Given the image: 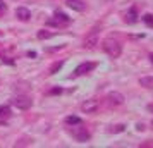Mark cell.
Here are the masks:
<instances>
[{
    "label": "cell",
    "mask_w": 153,
    "mask_h": 148,
    "mask_svg": "<svg viewBox=\"0 0 153 148\" xmlns=\"http://www.w3.org/2000/svg\"><path fill=\"white\" fill-rule=\"evenodd\" d=\"M83 120H81V117H77V115H67L65 117V124L67 126H76V124H81Z\"/></svg>",
    "instance_id": "cell-14"
},
{
    "label": "cell",
    "mask_w": 153,
    "mask_h": 148,
    "mask_svg": "<svg viewBox=\"0 0 153 148\" xmlns=\"http://www.w3.org/2000/svg\"><path fill=\"white\" fill-rule=\"evenodd\" d=\"M71 22V17L67 14H64L60 10H57L53 14V19H50L48 24H55V26H62V24H69Z\"/></svg>",
    "instance_id": "cell-6"
},
{
    "label": "cell",
    "mask_w": 153,
    "mask_h": 148,
    "mask_svg": "<svg viewBox=\"0 0 153 148\" xmlns=\"http://www.w3.org/2000/svg\"><path fill=\"white\" fill-rule=\"evenodd\" d=\"M150 60H152V64H153V54H150Z\"/></svg>",
    "instance_id": "cell-22"
},
{
    "label": "cell",
    "mask_w": 153,
    "mask_h": 148,
    "mask_svg": "<svg viewBox=\"0 0 153 148\" xmlns=\"http://www.w3.org/2000/svg\"><path fill=\"white\" fill-rule=\"evenodd\" d=\"M16 17H17L19 21L26 22V21L31 19V12H29V9H26V7H17L16 9Z\"/></svg>",
    "instance_id": "cell-10"
},
{
    "label": "cell",
    "mask_w": 153,
    "mask_h": 148,
    "mask_svg": "<svg viewBox=\"0 0 153 148\" xmlns=\"http://www.w3.org/2000/svg\"><path fill=\"white\" fill-rule=\"evenodd\" d=\"M124 124H119V126H114V129H110L112 133H120V131H124Z\"/></svg>",
    "instance_id": "cell-19"
},
{
    "label": "cell",
    "mask_w": 153,
    "mask_h": 148,
    "mask_svg": "<svg viewBox=\"0 0 153 148\" xmlns=\"http://www.w3.org/2000/svg\"><path fill=\"white\" fill-rule=\"evenodd\" d=\"M139 85L148 88V90H153V76H145V78L139 79Z\"/></svg>",
    "instance_id": "cell-13"
},
{
    "label": "cell",
    "mask_w": 153,
    "mask_h": 148,
    "mask_svg": "<svg viewBox=\"0 0 153 148\" xmlns=\"http://www.w3.org/2000/svg\"><path fill=\"white\" fill-rule=\"evenodd\" d=\"M38 40H47V38H52V33H48V31H45V29H42V31H38Z\"/></svg>",
    "instance_id": "cell-16"
},
{
    "label": "cell",
    "mask_w": 153,
    "mask_h": 148,
    "mask_svg": "<svg viewBox=\"0 0 153 148\" xmlns=\"http://www.w3.org/2000/svg\"><path fill=\"white\" fill-rule=\"evenodd\" d=\"M95 69H97V62H81L74 69V76H84V74H88Z\"/></svg>",
    "instance_id": "cell-5"
},
{
    "label": "cell",
    "mask_w": 153,
    "mask_h": 148,
    "mask_svg": "<svg viewBox=\"0 0 153 148\" xmlns=\"http://www.w3.org/2000/svg\"><path fill=\"white\" fill-rule=\"evenodd\" d=\"M12 115V109L9 105H0V119H9Z\"/></svg>",
    "instance_id": "cell-12"
},
{
    "label": "cell",
    "mask_w": 153,
    "mask_h": 148,
    "mask_svg": "<svg viewBox=\"0 0 153 148\" xmlns=\"http://www.w3.org/2000/svg\"><path fill=\"white\" fill-rule=\"evenodd\" d=\"M60 93H62V88H59V86H57V88H52V90H50L48 95H60Z\"/></svg>",
    "instance_id": "cell-20"
},
{
    "label": "cell",
    "mask_w": 153,
    "mask_h": 148,
    "mask_svg": "<svg viewBox=\"0 0 153 148\" xmlns=\"http://www.w3.org/2000/svg\"><path fill=\"white\" fill-rule=\"evenodd\" d=\"M102 47H103L105 54L110 57V59H119L120 54H122V45L115 38H107V40H103Z\"/></svg>",
    "instance_id": "cell-1"
},
{
    "label": "cell",
    "mask_w": 153,
    "mask_h": 148,
    "mask_svg": "<svg viewBox=\"0 0 153 148\" xmlns=\"http://www.w3.org/2000/svg\"><path fill=\"white\" fill-rule=\"evenodd\" d=\"M67 7L76 10V12H84L86 10V2L84 0H65Z\"/></svg>",
    "instance_id": "cell-9"
},
{
    "label": "cell",
    "mask_w": 153,
    "mask_h": 148,
    "mask_svg": "<svg viewBox=\"0 0 153 148\" xmlns=\"http://www.w3.org/2000/svg\"><path fill=\"white\" fill-rule=\"evenodd\" d=\"M138 131H145V126L143 124H138Z\"/></svg>",
    "instance_id": "cell-21"
},
{
    "label": "cell",
    "mask_w": 153,
    "mask_h": 148,
    "mask_svg": "<svg viewBox=\"0 0 153 148\" xmlns=\"http://www.w3.org/2000/svg\"><path fill=\"white\" fill-rule=\"evenodd\" d=\"M10 105L16 107V109H19V110H28L33 105V100L29 98L28 95H17V97H12L10 98Z\"/></svg>",
    "instance_id": "cell-3"
},
{
    "label": "cell",
    "mask_w": 153,
    "mask_h": 148,
    "mask_svg": "<svg viewBox=\"0 0 153 148\" xmlns=\"http://www.w3.org/2000/svg\"><path fill=\"white\" fill-rule=\"evenodd\" d=\"M141 19H143V22H145L148 28H153V14H145Z\"/></svg>",
    "instance_id": "cell-15"
},
{
    "label": "cell",
    "mask_w": 153,
    "mask_h": 148,
    "mask_svg": "<svg viewBox=\"0 0 153 148\" xmlns=\"http://www.w3.org/2000/svg\"><path fill=\"white\" fill-rule=\"evenodd\" d=\"M98 109H100V103H98V100H95V98L86 100V102H83V105H81V110H83L84 114H95Z\"/></svg>",
    "instance_id": "cell-7"
},
{
    "label": "cell",
    "mask_w": 153,
    "mask_h": 148,
    "mask_svg": "<svg viewBox=\"0 0 153 148\" xmlns=\"http://www.w3.org/2000/svg\"><path fill=\"white\" fill-rule=\"evenodd\" d=\"M5 12H7V5L4 4V0H0V17L5 14Z\"/></svg>",
    "instance_id": "cell-18"
},
{
    "label": "cell",
    "mask_w": 153,
    "mask_h": 148,
    "mask_svg": "<svg viewBox=\"0 0 153 148\" xmlns=\"http://www.w3.org/2000/svg\"><path fill=\"white\" fill-rule=\"evenodd\" d=\"M98 31H100V28L95 26V28L86 35V38H84V42H83L84 48H95V47L98 45Z\"/></svg>",
    "instance_id": "cell-4"
},
{
    "label": "cell",
    "mask_w": 153,
    "mask_h": 148,
    "mask_svg": "<svg viewBox=\"0 0 153 148\" xmlns=\"http://www.w3.org/2000/svg\"><path fill=\"white\" fill-rule=\"evenodd\" d=\"M107 100H108V105L110 107H119L124 103V95L119 91H110L108 93V97H107Z\"/></svg>",
    "instance_id": "cell-8"
},
{
    "label": "cell",
    "mask_w": 153,
    "mask_h": 148,
    "mask_svg": "<svg viewBox=\"0 0 153 148\" xmlns=\"http://www.w3.org/2000/svg\"><path fill=\"white\" fill-rule=\"evenodd\" d=\"M62 65H64V62H55L52 67H50V74H55L57 71H60L62 69Z\"/></svg>",
    "instance_id": "cell-17"
},
{
    "label": "cell",
    "mask_w": 153,
    "mask_h": 148,
    "mask_svg": "<svg viewBox=\"0 0 153 148\" xmlns=\"http://www.w3.org/2000/svg\"><path fill=\"white\" fill-rule=\"evenodd\" d=\"M71 134H72V136H74V140L79 141V143H86V141H90V138H91L90 131L83 126V122L71 127Z\"/></svg>",
    "instance_id": "cell-2"
},
{
    "label": "cell",
    "mask_w": 153,
    "mask_h": 148,
    "mask_svg": "<svg viewBox=\"0 0 153 148\" xmlns=\"http://www.w3.org/2000/svg\"><path fill=\"white\" fill-rule=\"evenodd\" d=\"M124 21L127 22V24H134V22H138V9L134 7V5H132V7L126 12Z\"/></svg>",
    "instance_id": "cell-11"
}]
</instances>
